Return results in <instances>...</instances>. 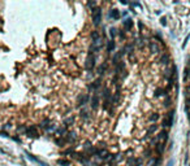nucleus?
Wrapping results in <instances>:
<instances>
[{
    "instance_id": "obj_39",
    "label": "nucleus",
    "mask_w": 190,
    "mask_h": 166,
    "mask_svg": "<svg viewBox=\"0 0 190 166\" xmlns=\"http://www.w3.org/2000/svg\"><path fill=\"white\" fill-rule=\"evenodd\" d=\"M188 118H189V122H190V112L188 113Z\"/></svg>"
},
{
    "instance_id": "obj_22",
    "label": "nucleus",
    "mask_w": 190,
    "mask_h": 166,
    "mask_svg": "<svg viewBox=\"0 0 190 166\" xmlns=\"http://www.w3.org/2000/svg\"><path fill=\"white\" fill-rule=\"evenodd\" d=\"M160 62L161 64H164V65H167L168 62H169V56L166 53V55H163V56L160 57Z\"/></svg>"
},
{
    "instance_id": "obj_28",
    "label": "nucleus",
    "mask_w": 190,
    "mask_h": 166,
    "mask_svg": "<svg viewBox=\"0 0 190 166\" xmlns=\"http://www.w3.org/2000/svg\"><path fill=\"white\" fill-rule=\"evenodd\" d=\"M151 154H152V152H151V149H147V151H145V157H151Z\"/></svg>"
},
{
    "instance_id": "obj_30",
    "label": "nucleus",
    "mask_w": 190,
    "mask_h": 166,
    "mask_svg": "<svg viewBox=\"0 0 190 166\" xmlns=\"http://www.w3.org/2000/svg\"><path fill=\"white\" fill-rule=\"evenodd\" d=\"M185 92H186V96H188V97H190V86H186Z\"/></svg>"
},
{
    "instance_id": "obj_3",
    "label": "nucleus",
    "mask_w": 190,
    "mask_h": 166,
    "mask_svg": "<svg viewBox=\"0 0 190 166\" xmlns=\"http://www.w3.org/2000/svg\"><path fill=\"white\" fill-rule=\"evenodd\" d=\"M90 100L89 93H83V95H79L77 99V106H83L85 104H87V101Z\"/></svg>"
},
{
    "instance_id": "obj_12",
    "label": "nucleus",
    "mask_w": 190,
    "mask_h": 166,
    "mask_svg": "<svg viewBox=\"0 0 190 166\" xmlns=\"http://www.w3.org/2000/svg\"><path fill=\"white\" fill-rule=\"evenodd\" d=\"M124 26H125L126 30H130L132 27H133V20H132V18H126V20L124 21Z\"/></svg>"
},
{
    "instance_id": "obj_11",
    "label": "nucleus",
    "mask_w": 190,
    "mask_h": 166,
    "mask_svg": "<svg viewBox=\"0 0 190 166\" xmlns=\"http://www.w3.org/2000/svg\"><path fill=\"white\" fill-rule=\"evenodd\" d=\"M124 70H125V62H124V61H120V64L117 65V68H116V73H117V75H119V74H121Z\"/></svg>"
},
{
    "instance_id": "obj_6",
    "label": "nucleus",
    "mask_w": 190,
    "mask_h": 166,
    "mask_svg": "<svg viewBox=\"0 0 190 166\" xmlns=\"http://www.w3.org/2000/svg\"><path fill=\"white\" fill-rule=\"evenodd\" d=\"M100 84H102V79L98 78L96 81H94V82L91 83V84L89 86V90H91V91H93V90H96V88L100 87Z\"/></svg>"
},
{
    "instance_id": "obj_37",
    "label": "nucleus",
    "mask_w": 190,
    "mask_h": 166,
    "mask_svg": "<svg viewBox=\"0 0 190 166\" xmlns=\"http://www.w3.org/2000/svg\"><path fill=\"white\" fill-rule=\"evenodd\" d=\"M189 38H190V35H188V37H186V39H185V42H184V47L186 46V43H188V40H189Z\"/></svg>"
},
{
    "instance_id": "obj_9",
    "label": "nucleus",
    "mask_w": 190,
    "mask_h": 166,
    "mask_svg": "<svg viewBox=\"0 0 190 166\" xmlns=\"http://www.w3.org/2000/svg\"><path fill=\"white\" fill-rule=\"evenodd\" d=\"M108 17H109V18H113V20H119V17H120L119 10H117V9H112V10H109Z\"/></svg>"
},
{
    "instance_id": "obj_24",
    "label": "nucleus",
    "mask_w": 190,
    "mask_h": 166,
    "mask_svg": "<svg viewBox=\"0 0 190 166\" xmlns=\"http://www.w3.org/2000/svg\"><path fill=\"white\" fill-rule=\"evenodd\" d=\"M158 120H159V114H158V113H154V114L150 117L151 122H155V121H158Z\"/></svg>"
},
{
    "instance_id": "obj_33",
    "label": "nucleus",
    "mask_w": 190,
    "mask_h": 166,
    "mask_svg": "<svg viewBox=\"0 0 190 166\" xmlns=\"http://www.w3.org/2000/svg\"><path fill=\"white\" fill-rule=\"evenodd\" d=\"M115 35H116V29H111V37L113 38Z\"/></svg>"
},
{
    "instance_id": "obj_21",
    "label": "nucleus",
    "mask_w": 190,
    "mask_h": 166,
    "mask_svg": "<svg viewBox=\"0 0 190 166\" xmlns=\"http://www.w3.org/2000/svg\"><path fill=\"white\" fill-rule=\"evenodd\" d=\"M73 122H74V117H69V118H67V120L64 121V126H65V127L72 126V124H73Z\"/></svg>"
},
{
    "instance_id": "obj_4",
    "label": "nucleus",
    "mask_w": 190,
    "mask_h": 166,
    "mask_svg": "<svg viewBox=\"0 0 190 166\" xmlns=\"http://www.w3.org/2000/svg\"><path fill=\"white\" fill-rule=\"evenodd\" d=\"M25 132H26V135H27L29 138H38V136H39V134H38V131H37V129H35V126L27 127Z\"/></svg>"
},
{
    "instance_id": "obj_25",
    "label": "nucleus",
    "mask_w": 190,
    "mask_h": 166,
    "mask_svg": "<svg viewBox=\"0 0 190 166\" xmlns=\"http://www.w3.org/2000/svg\"><path fill=\"white\" fill-rule=\"evenodd\" d=\"M172 104V100H171V96H167L166 97V101H164V106H169V105Z\"/></svg>"
},
{
    "instance_id": "obj_23",
    "label": "nucleus",
    "mask_w": 190,
    "mask_h": 166,
    "mask_svg": "<svg viewBox=\"0 0 190 166\" xmlns=\"http://www.w3.org/2000/svg\"><path fill=\"white\" fill-rule=\"evenodd\" d=\"M81 117H82V118H90V113L87 112L86 109H83V110L81 112Z\"/></svg>"
},
{
    "instance_id": "obj_31",
    "label": "nucleus",
    "mask_w": 190,
    "mask_h": 166,
    "mask_svg": "<svg viewBox=\"0 0 190 166\" xmlns=\"http://www.w3.org/2000/svg\"><path fill=\"white\" fill-rule=\"evenodd\" d=\"M160 22H161V25H163V26H167V18H166V17H161Z\"/></svg>"
},
{
    "instance_id": "obj_38",
    "label": "nucleus",
    "mask_w": 190,
    "mask_h": 166,
    "mask_svg": "<svg viewBox=\"0 0 190 166\" xmlns=\"http://www.w3.org/2000/svg\"><path fill=\"white\" fill-rule=\"evenodd\" d=\"M138 27H139V29H143V25H142V22H139V23H138Z\"/></svg>"
},
{
    "instance_id": "obj_15",
    "label": "nucleus",
    "mask_w": 190,
    "mask_h": 166,
    "mask_svg": "<svg viewBox=\"0 0 190 166\" xmlns=\"http://www.w3.org/2000/svg\"><path fill=\"white\" fill-rule=\"evenodd\" d=\"M167 91L164 88H156L155 90V97H160V96H164Z\"/></svg>"
},
{
    "instance_id": "obj_20",
    "label": "nucleus",
    "mask_w": 190,
    "mask_h": 166,
    "mask_svg": "<svg viewBox=\"0 0 190 166\" xmlns=\"http://www.w3.org/2000/svg\"><path fill=\"white\" fill-rule=\"evenodd\" d=\"M172 123H173L172 121H169V118L166 117V118L163 120V123H161V126H163V127H171V126H172Z\"/></svg>"
},
{
    "instance_id": "obj_19",
    "label": "nucleus",
    "mask_w": 190,
    "mask_h": 166,
    "mask_svg": "<svg viewBox=\"0 0 190 166\" xmlns=\"http://www.w3.org/2000/svg\"><path fill=\"white\" fill-rule=\"evenodd\" d=\"M57 165H59V166H69V165H70V162L68 161V160L60 158V160H57Z\"/></svg>"
},
{
    "instance_id": "obj_14",
    "label": "nucleus",
    "mask_w": 190,
    "mask_h": 166,
    "mask_svg": "<svg viewBox=\"0 0 190 166\" xmlns=\"http://www.w3.org/2000/svg\"><path fill=\"white\" fill-rule=\"evenodd\" d=\"M115 46H116V44H115V40L111 39L108 43H107V52H112L115 49Z\"/></svg>"
},
{
    "instance_id": "obj_7",
    "label": "nucleus",
    "mask_w": 190,
    "mask_h": 166,
    "mask_svg": "<svg viewBox=\"0 0 190 166\" xmlns=\"http://www.w3.org/2000/svg\"><path fill=\"white\" fill-rule=\"evenodd\" d=\"M76 139H77V135H76V132H74V131H72V132H69V134L67 135V138H65V142H67V143H72V142H74Z\"/></svg>"
},
{
    "instance_id": "obj_29",
    "label": "nucleus",
    "mask_w": 190,
    "mask_h": 166,
    "mask_svg": "<svg viewBox=\"0 0 190 166\" xmlns=\"http://www.w3.org/2000/svg\"><path fill=\"white\" fill-rule=\"evenodd\" d=\"M136 42H137V46H138V47H141V48H142V47H143V40L141 39V38H139V39H137Z\"/></svg>"
},
{
    "instance_id": "obj_27",
    "label": "nucleus",
    "mask_w": 190,
    "mask_h": 166,
    "mask_svg": "<svg viewBox=\"0 0 190 166\" xmlns=\"http://www.w3.org/2000/svg\"><path fill=\"white\" fill-rule=\"evenodd\" d=\"M64 143H67V142H65V139H57V140H56V144L60 145V147H63V144H64Z\"/></svg>"
},
{
    "instance_id": "obj_34",
    "label": "nucleus",
    "mask_w": 190,
    "mask_h": 166,
    "mask_svg": "<svg viewBox=\"0 0 190 166\" xmlns=\"http://www.w3.org/2000/svg\"><path fill=\"white\" fill-rule=\"evenodd\" d=\"M18 131H20V132H25V131H26V129H25L24 126H20V127H18Z\"/></svg>"
},
{
    "instance_id": "obj_13",
    "label": "nucleus",
    "mask_w": 190,
    "mask_h": 166,
    "mask_svg": "<svg viewBox=\"0 0 190 166\" xmlns=\"http://www.w3.org/2000/svg\"><path fill=\"white\" fill-rule=\"evenodd\" d=\"M98 156L100 157V158H108V156H109V152L107 151V149H103V151H99L98 152Z\"/></svg>"
},
{
    "instance_id": "obj_10",
    "label": "nucleus",
    "mask_w": 190,
    "mask_h": 166,
    "mask_svg": "<svg viewBox=\"0 0 190 166\" xmlns=\"http://www.w3.org/2000/svg\"><path fill=\"white\" fill-rule=\"evenodd\" d=\"M158 140H163V142H167L168 140V132L166 131V130L160 131V134L158 135Z\"/></svg>"
},
{
    "instance_id": "obj_35",
    "label": "nucleus",
    "mask_w": 190,
    "mask_h": 166,
    "mask_svg": "<svg viewBox=\"0 0 190 166\" xmlns=\"http://www.w3.org/2000/svg\"><path fill=\"white\" fill-rule=\"evenodd\" d=\"M69 153H73V149H72V148H70V149H68V151H65L63 154H69Z\"/></svg>"
},
{
    "instance_id": "obj_1",
    "label": "nucleus",
    "mask_w": 190,
    "mask_h": 166,
    "mask_svg": "<svg viewBox=\"0 0 190 166\" xmlns=\"http://www.w3.org/2000/svg\"><path fill=\"white\" fill-rule=\"evenodd\" d=\"M95 61H96V59H95L94 53L89 52V55H87V59H86V62H85V66H86L87 70H93V69H94Z\"/></svg>"
},
{
    "instance_id": "obj_2",
    "label": "nucleus",
    "mask_w": 190,
    "mask_h": 166,
    "mask_svg": "<svg viewBox=\"0 0 190 166\" xmlns=\"http://www.w3.org/2000/svg\"><path fill=\"white\" fill-rule=\"evenodd\" d=\"M102 21V9L100 8H96L93 10V22L94 25H99Z\"/></svg>"
},
{
    "instance_id": "obj_5",
    "label": "nucleus",
    "mask_w": 190,
    "mask_h": 166,
    "mask_svg": "<svg viewBox=\"0 0 190 166\" xmlns=\"http://www.w3.org/2000/svg\"><path fill=\"white\" fill-rule=\"evenodd\" d=\"M148 47H150V51L152 52V53H158V52L160 51V48H159V46L156 44V42H150V43H148Z\"/></svg>"
},
{
    "instance_id": "obj_36",
    "label": "nucleus",
    "mask_w": 190,
    "mask_h": 166,
    "mask_svg": "<svg viewBox=\"0 0 190 166\" xmlns=\"http://www.w3.org/2000/svg\"><path fill=\"white\" fill-rule=\"evenodd\" d=\"M10 127H12V124H10V123H7V124L4 126V130H8V129H10Z\"/></svg>"
},
{
    "instance_id": "obj_8",
    "label": "nucleus",
    "mask_w": 190,
    "mask_h": 166,
    "mask_svg": "<svg viewBox=\"0 0 190 166\" xmlns=\"http://www.w3.org/2000/svg\"><path fill=\"white\" fill-rule=\"evenodd\" d=\"M98 106H99V96L94 95L91 99V108L93 109H98Z\"/></svg>"
},
{
    "instance_id": "obj_16",
    "label": "nucleus",
    "mask_w": 190,
    "mask_h": 166,
    "mask_svg": "<svg viewBox=\"0 0 190 166\" xmlns=\"http://www.w3.org/2000/svg\"><path fill=\"white\" fill-rule=\"evenodd\" d=\"M164 145H166L164 143H158V144H156V148H155V149H156V153H159V154L163 153V152H164V148H166Z\"/></svg>"
},
{
    "instance_id": "obj_18",
    "label": "nucleus",
    "mask_w": 190,
    "mask_h": 166,
    "mask_svg": "<svg viewBox=\"0 0 190 166\" xmlns=\"http://www.w3.org/2000/svg\"><path fill=\"white\" fill-rule=\"evenodd\" d=\"M91 39H93V42H96V40L100 39V34H99V31L94 30V31L91 32Z\"/></svg>"
},
{
    "instance_id": "obj_41",
    "label": "nucleus",
    "mask_w": 190,
    "mask_h": 166,
    "mask_svg": "<svg viewBox=\"0 0 190 166\" xmlns=\"http://www.w3.org/2000/svg\"><path fill=\"white\" fill-rule=\"evenodd\" d=\"M111 166H116V165H111Z\"/></svg>"
},
{
    "instance_id": "obj_26",
    "label": "nucleus",
    "mask_w": 190,
    "mask_h": 166,
    "mask_svg": "<svg viewBox=\"0 0 190 166\" xmlns=\"http://www.w3.org/2000/svg\"><path fill=\"white\" fill-rule=\"evenodd\" d=\"M156 130H158V124H152V126L150 127V130H148V134H152V132H155Z\"/></svg>"
},
{
    "instance_id": "obj_32",
    "label": "nucleus",
    "mask_w": 190,
    "mask_h": 166,
    "mask_svg": "<svg viewBox=\"0 0 190 166\" xmlns=\"http://www.w3.org/2000/svg\"><path fill=\"white\" fill-rule=\"evenodd\" d=\"M65 132H67V130H65V129H60L59 131H57V134H59V135H63V134H65Z\"/></svg>"
},
{
    "instance_id": "obj_17",
    "label": "nucleus",
    "mask_w": 190,
    "mask_h": 166,
    "mask_svg": "<svg viewBox=\"0 0 190 166\" xmlns=\"http://www.w3.org/2000/svg\"><path fill=\"white\" fill-rule=\"evenodd\" d=\"M106 69H107V65H106V64H102V65H99V66H98V74H99V75H103L104 71H106Z\"/></svg>"
},
{
    "instance_id": "obj_40",
    "label": "nucleus",
    "mask_w": 190,
    "mask_h": 166,
    "mask_svg": "<svg viewBox=\"0 0 190 166\" xmlns=\"http://www.w3.org/2000/svg\"><path fill=\"white\" fill-rule=\"evenodd\" d=\"M189 75H190V68H189Z\"/></svg>"
}]
</instances>
